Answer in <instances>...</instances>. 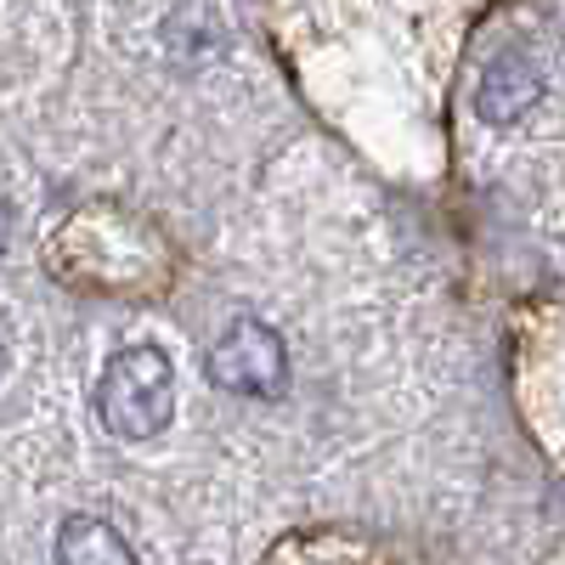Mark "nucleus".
I'll use <instances>...</instances> for the list:
<instances>
[{
	"label": "nucleus",
	"instance_id": "1",
	"mask_svg": "<svg viewBox=\"0 0 565 565\" xmlns=\"http://www.w3.org/2000/svg\"><path fill=\"white\" fill-rule=\"evenodd\" d=\"M175 413V373L159 345H125L97 380V418L119 441L159 436Z\"/></svg>",
	"mask_w": 565,
	"mask_h": 565
},
{
	"label": "nucleus",
	"instance_id": "2",
	"mask_svg": "<svg viewBox=\"0 0 565 565\" xmlns=\"http://www.w3.org/2000/svg\"><path fill=\"white\" fill-rule=\"evenodd\" d=\"M210 380L232 396L277 402L289 391V351H282V334L260 317H238L210 351Z\"/></svg>",
	"mask_w": 565,
	"mask_h": 565
},
{
	"label": "nucleus",
	"instance_id": "3",
	"mask_svg": "<svg viewBox=\"0 0 565 565\" xmlns=\"http://www.w3.org/2000/svg\"><path fill=\"white\" fill-rule=\"evenodd\" d=\"M537 97H543L537 63L521 52V45H509V52H498V57L487 63V74H481V85H476V114H481L487 125H514Z\"/></svg>",
	"mask_w": 565,
	"mask_h": 565
},
{
	"label": "nucleus",
	"instance_id": "4",
	"mask_svg": "<svg viewBox=\"0 0 565 565\" xmlns=\"http://www.w3.org/2000/svg\"><path fill=\"white\" fill-rule=\"evenodd\" d=\"M57 565H136V554L103 514H74L57 532Z\"/></svg>",
	"mask_w": 565,
	"mask_h": 565
},
{
	"label": "nucleus",
	"instance_id": "5",
	"mask_svg": "<svg viewBox=\"0 0 565 565\" xmlns=\"http://www.w3.org/2000/svg\"><path fill=\"white\" fill-rule=\"evenodd\" d=\"M0 249H7V204H0Z\"/></svg>",
	"mask_w": 565,
	"mask_h": 565
},
{
	"label": "nucleus",
	"instance_id": "6",
	"mask_svg": "<svg viewBox=\"0 0 565 565\" xmlns=\"http://www.w3.org/2000/svg\"><path fill=\"white\" fill-rule=\"evenodd\" d=\"M0 373H7V356H0Z\"/></svg>",
	"mask_w": 565,
	"mask_h": 565
}]
</instances>
